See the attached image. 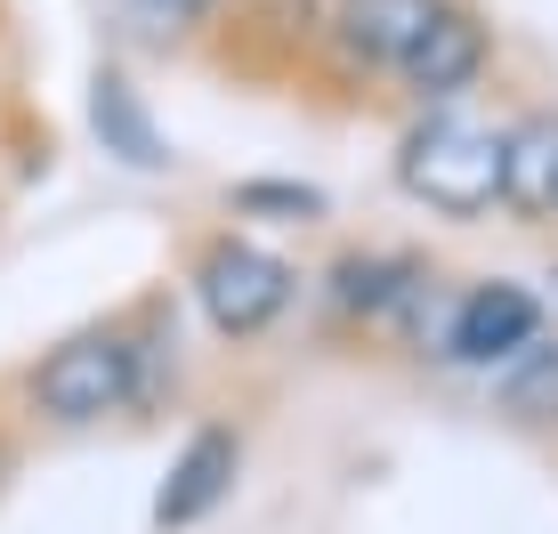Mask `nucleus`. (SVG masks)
Instances as JSON below:
<instances>
[{"label": "nucleus", "instance_id": "nucleus-7", "mask_svg": "<svg viewBox=\"0 0 558 534\" xmlns=\"http://www.w3.org/2000/svg\"><path fill=\"white\" fill-rule=\"evenodd\" d=\"M502 211L543 227L558 219V113H526L502 130Z\"/></svg>", "mask_w": 558, "mask_h": 534}, {"label": "nucleus", "instance_id": "nucleus-12", "mask_svg": "<svg viewBox=\"0 0 558 534\" xmlns=\"http://www.w3.org/2000/svg\"><path fill=\"white\" fill-rule=\"evenodd\" d=\"M130 16H138L154 41H170V33H186L203 16V0H130Z\"/></svg>", "mask_w": 558, "mask_h": 534}, {"label": "nucleus", "instance_id": "nucleus-4", "mask_svg": "<svg viewBox=\"0 0 558 534\" xmlns=\"http://www.w3.org/2000/svg\"><path fill=\"white\" fill-rule=\"evenodd\" d=\"M543 332V300L526 292V283H510V276H486V283H470V292L453 300V316H446V356L453 365H510L526 340Z\"/></svg>", "mask_w": 558, "mask_h": 534}, {"label": "nucleus", "instance_id": "nucleus-11", "mask_svg": "<svg viewBox=\"0 0 558 534\" xmlns=\"http://www.w3.org/2000/svg\"><path fill=\"white\" fill-rule=\"evenodd\" d=\"M235 211H276V219H324L316 186H276V179H243L235 186Z\"/></svg>", "mask_w": 558, "mask_h": 534}, {"label": "nucleus", "instance_id": "nucleus-6", "mask_svg": "<svg viewBox=\"0 0 558 534\" xmlns=\"http://www.w3.org/2000/svg\"><path fill=\"white\" fill-rule=\"evenodd\" d=\"M486 57H494V33L477 25L470 9H453V0H446V9L429 16V33L413 41V57L397 65V82H405L421 106H446V98H461V89L486 73Z\"/></svg>", "mask_w": 558, "mask_h": 534}, {"label": "nucleus", "instance_id": "nucleus-3", "mask_svg": "<svg viewBox=\"0 0 558 534\" xmlns=\"http://www.w3.org/2000/svg\"><path fill=\"white\" fill-rule=\"evenodd\" d=\"M195 300L227 340H252L292 308V267L276 252H259V243H243V235H210L203 259H195Z\"/></svg>", "mask_w": 558, "mask_h": 534}, {"label": "nucleus", "instance_id": "nucleus-8", "mask_svg": "<svg viewBox=\"0 0 558 534\" xmlns=\"http://www.w3.org/2000/svg\"><path fill=\"white\" fill-rule=\"evenodd\" d=\"M446 9V0H340V49H349V65H405L413 41L429 33V16Z\"/></svg>", "mask_w": 558, "mask_h": 534}, {"label": "nucleus", "instance_id": "nucleus-10", "mask_svg": "<svg viewBox=\"0 0 558 534\" xmlns=\"http://www.w3.org/2000/svg\"><path fill=\"white\" fill-rule=\"evenodd\" d=\"M494 405L518 429H558V340L534 332L510 365H494Z\"/></svg>", "mask_w": 558, "mask_h": 534}, {"label": "nucleus", "instance_id": "nucleus-5", "mask_svg": "<svg viewBox=\"0 0 558 534\" xmlns=\"http://www.w3.org/2000/svg\"><path fill=\"white\" fill-rule=\"evenodd\" d=\"M235 470H243V437L227 429V422H203L195 437H186V453L170 462V478H162V494H154V526H195V519H210V510L235 494Z\"/></svg>", "mask_w": 558, "mask_h": 534}, {"label": "nucleus", "instance_id": "nucleus-2", "mask_svg": "<svg viewBox=\"0 0 558 534\" xmlns=\"http://www.w3.org/2000/svg\"><path fill=\"white\" fill-rule=\"evenodd\" d=\"M33 405L65 429H89L106 413L138 405V349L122 332H73L33 365Z\"/></svg>", "mask_w": 558, "mask_h": 534}, {"label": "nucleus", "instance_id": "nucleus-9", "mask_svg": "<svg viewBox=\"0 0 558 534\" xmlns=\"http://www.w3.org/2000/svg\"><path fill=\"white\" fill-rule=\"evenodd\" d=\"M89 130L106 138V155H122L130 170H162L170 155H162V130H154V113H146V98L122 82V73H98L89 82Z\"/></svg>", "mask_w": 558, "mask_h": 534}, {"label": "nucleus", "instance_id": "nucleus-1", "mask_svg": "<svg viewBox=\"0 0 558 534\" xmlns=\"http://www.w3.org/2000/svg\"><path fill=\"white\" fill-rule=\"evenodd\" d=\"M397 186L437 219H477L502 203V138L477 122H421L397 146Z\"/></svg>", "mask_w": 558, "mask_h": 534}]
</instances>
